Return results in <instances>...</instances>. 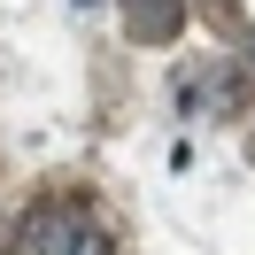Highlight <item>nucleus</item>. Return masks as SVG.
I'll return each mask as SVG.
<instances>
[{
	"label": "nucleus",
	"instance_id": "obj_1",
	"mask_svg": "<svg viewBox=\"0 0 255 255\" xmlns=\"http://www.w3.org/2000/svg\"><path fill=\"white\" fill-rule=\"evenodd\" d=\"M0 255H116V232H109V217L93 209V193L47 186V193H31V201L16 209Z\"/></svg>",
	"mask_w": 255,
	"mask_h": 255
},
{
	"label": "nucleus",
	"instance_id": "obj_2",
	"mask_svg": "<svg viewBox=\"0 0 255 255\" xmlns=\"http://www.w3.org/2000/svg\"><path fill=\"white\" fill-rule=\"evenodd\" d=\"M124 23L139 47H170L178 23H186V0H124Z\"/></svg>",
	"mask_w": 255,
	"mask_h": 255
},
{
	"label": "nucleus",
	"instance_id": "obj_3",
	"mask_svg": "<svg viewBox=\"0 0 255 255\" xmlns=\"http://www.w3.org/2000/svg\"><path fill=\"white\" fill-rule=\"evenodd\" d=\"M248 54H255V31H248Z\"/></svg>",
	"mask_w": 255,
	"mask_h": 255
},
{
	"label": "nucleus",
	"instance_id": "obj_4",
	"mask_svg": "<svg viewBox=\"0 0 255 255\" xmlns=\"http://www.w3.org/2000/svg\"><path fill=\"white\" fill-rule=\"evenodd\" d=\"M248 155H255V139H248Z\"/></svg>",
	"mask_w": 255,
	"mask_h": 255
}]
</instances>
